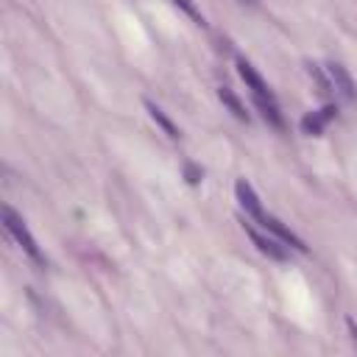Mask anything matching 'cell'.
<instances>
[{
	"mask_svg": "<svg viewBox=\"0 0 357 357\" xmlns=\"http://www.w3.org/2000/svg\"><path fill=\"white\" fill-rule=\"evenodd\" d=\"M218 98H220V103L240 120V123H248V112H245V106H243V100L231 92V86H218Z\"/></svg>",
	"mask_w": 357,
	"mask_h": 357,
	"instance_id": "obj_9",
	"label": "cell"
},
{
	"mask_svg": "<svg viewBox=\"0 0 357 357\" xmlns=\"http://www.w3.org/2000/svg\"><path fill=\"white\" fill-rule=\"evenodd\" d=\"M237 73H240V78L245 81V86L251 89V98H273L271 86L265 84V78H262V75L254 70V64H251L248 59L237 56Z\"/></svg>",
	"mask_w": 357,
	"mask_h": 357,
	"instance_id": "obj_4",
	"label": "cell"
},
{
	"mask_svg": "<svg viewBox=\"0 0 357 357\" xmlns=\"http://www.w3.org/2000/svg\"><path fill=\"white\" fill-rule=\"evenodd\" d=\"M254 103H257V109L262 112V117H265L273 128H284V117H282V112H279L276 98H254Z\"/></svg>",
	"mask_w": 357,
	"mask_h": 357,
	"instance_id": "obj_10",
	"label": "cell"
},
{
	"mask_svg": "<svg viewBox=\"0 0 357 357\" xmlns=\"http://www.w3.org/2000/svg\"><path fill=\"white\" fill-rule=\"evenodd\" d=\"M335 117H337V106L326 103V106H321V109H315V112H307L298 126H301V131H304L307 137H321L324 128H326Z\"/></svg>",
	"mask_w": 357,
	"mask_h": 357,
	"instance_id": "obj_3",
	"label": "cell"
},
{
	"mask_svg": "<svg viewBox=\"0 0 357 357\" xmlns=\"http://www.w3.org/2000/svg\"><path fill=\"white\" fill-rule=\"evenodd\" d=\"M307 73L315 78V84H318V89H321L324 95H326V92H332V81H329V73L324 75V73H321V67H318V64H312V61H307Z\"/></svg>",
	"mask_w": 357,
	"mask_h": 357,
	"instance_id": "obj_11",
	"label": "cell"
},
{
	"mask_svg": "<svg viewBox=\"0 0 357 357\" xmlns=\"http://www.w3.org/2000/svg\"><path fill=\"white\" fill-rule=\"evenodd\" d=\"M173 3H176V6H178V8H181V11L187 14V17H190V20H195L198 25H206V20H204V14L198 11V6H195L192 0H173Z\"/></svg>",
	"mask_w": 357,
	"mask_h": 357,
	"instance_id": "obj_12",
	"label": "cell"
},
{
	"mask_svg": "<svg viewBox=\"0 0 357 357\" xmlns=\"http://www.w3.org/2000/svg\"><path fill=\"white\" fill-rule=\"evenodd\" d=\"M245 3H257V0H245Z\"/></svg>",
	"mask_w": 357,
	"mask_h": 357,
	"instance_id": "obj_15",
	"label": "cell"
},
{
	"mask_svg": "<svg viewBox=\"0 0 357 357\" xmlns=\"http://www.w3.org/2000/svg\"><path fill=\"white\" fill-rule=\"evenodd\" d=\"M3 226H6V231L17 240V245L25 251V257H28L33 265H39V268H45V265H47V259H45V254H42V248H39L36 237L28 231V226H25L22 215H17L8 204L3 206Z\"/></svg>",
	"mask_w": 357,
	"mask_h": 357,
	"instance_id": "obj_1",
	"label": "cell"
},
{
	"mask_svg": "<svg viewBox=\"0 0 357 357\" xmlns=\"http://www.w3.org/2000/svg\"><path fill=\"white\" fill-rule=\"evenodd\" d=\"M201 176H204V170H201L195 162H184V178H187L190 184H198Z\"/></svg>",
	"mask_w": 357,
	"mask_h": 357,
	"instance_id": "obj_13",
	"label": "cell"
},
{
	"mask_svg": "<svg viewBox=\"0 0 357 357\" xmlns=\"http://www.w3.org/2000/svg\"><path fill=\"white\" fill-rule=\"evenodd\" d=\"M243 229H245V234L251 237V243L257 245L259 254H265V257H271V259H276V262H284V259H287V248H284V243H282L279 237H265V234H259L248 220H243Z\"/></svg>",
	"mask_w": 357,
	"mask_h": 357,
	"instance_id": "obj_2",
	"label": "cell"
},
{
	"mask_svg": "<svg viewBox=\"0 0 357 357\" xmlns=\"http://www.w3.org/2000/svg\"><path fill=\"white\" fill-rule=\"evenodd\" d=\"M346 326H349V332H351V340L357 343V324H354V318H346Z\"/></svg>",
	"mask_w": 357,
	"mask_h": 357,
	"instance_id": "obj_14",
	"label": "cell"
},
{
	"mask_svg": "<svg viewBox=\"0 0 357 357\" xmlns=\"http://www.w3.org/2000/svg\"><path fill=\"white\" fill-rule=\"evenodd\" d=\"M142 103H145V109H148L151 120H153V123H156V126H159V128H162V131H165V134H167L170 139H178V137H181V131L176 128V123H173V120H170V117L165 114V109H162L159 103H153L151 98H145Z\"/></svg>",
	"mask_w": 357,
	"mask_h": 357,
	"instance_id": "obj_8",
	"label": "cell"
},
{
	"mask_svg": "<svg viewBox=\"0 0 357 357\" xmlns=\"http://www.w3.org/2000/svg\"><path fill=\"white\" fill-rule=\"evenodd\" d=\"M234 195H237V201H240V206L245 209V215H248V218H254L257 223L265 218L262 201H259V195L254 192V187H251L245 178H237V181H234Z\"/></svg>",
	"mask_w": 357,
	"mask_h": 357,
	"instance_id": "obj_5",
	"label": "cell"
},
{
	"mask_svg": "<svg viewBox=\"0 0 357 357\" xmlns=\"http://www.w3.org/2000/svg\"><path fill=\"white\" fill-rule=\"evenodd\" d=\"M326 73H329V81H332V89H337V95L343 98V100H354L357 98V86H354V81H351V75H349V70L343 67V64H337V61H329L326 64Z\"/></svg>",
	"mask_w": 357,
	"mask_h": 357,
	"instance_id": "obj_6",
	"label": "cell"
},
{
	"mask_svg": "<svg viewBox=\"0 0 357 357\" xmlns=\"http://www.w3.org/2000/svg\"><path fill=\"white\" fill-rule=\"evenodd\" d=\"M259 223H262V226H265L268 231H273V234H276V237H279V240H282L284 245H290V248H296V251H301V254L307 251L304 240H301V237H298L296 231H290V229H287V226H284V223H282L279 218H273V215H268V212H265V218H262Z\"/></svg>",
	"mask_w": 357,
	"mask_h": 357,
	"instance_id": "obj_7",
	"label": "cell"
}]
</instances>
